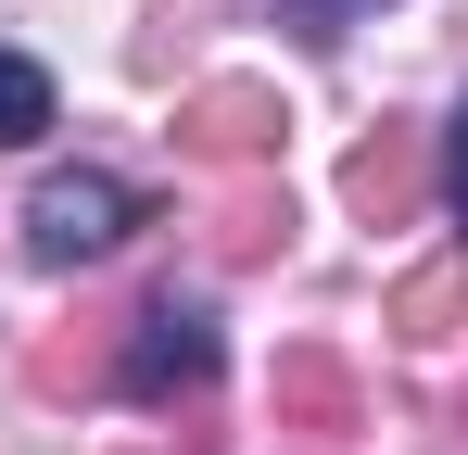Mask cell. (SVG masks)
<instances>
[{"label": "cell", "mask_w": 468, "mask_h": 455, "mask_svg": "<svg viewBox=\"0 0 468 455\" xmlns=\"http://www.w3.org/2000/svg\"><path fill=\"white\" fill-rule=\"evenodd\" d=\"M216 354H229V342H216V316H203L190 291H153L140 316H127L114 392H127V405H190V392L216 379Z\"/></svg>", "instance_id": "cell-1"}, {"label": "cell", "mask_w": 468, "mask_h": 455, "mask_svg": "<svg viewBox=\"0 0 468 455\" xmlns=\"http://www.w3.org/2000/svg\"><path fill=\"white\" fill-rule=\"evenodd\" d=\"M279 89L266 76H216V89H190L177 101V140L203 152V164H229V177H253V164H279Z\"/></svg>", "instance_id": "cell-3"}, {"label": "cell", "mask_w": 468, "mask_h": 455, "mask_svg": "<svg viewBox=\"0 0 468 455\" xmlns=\"http://www.w3.org/2000/svg\"><path fill=\"white\" fill-rule=\"evenodd\" d=\"M456 303H468V253H443V266H418V279L392 291V329H405V342H443Z\"/></svg>", "instance_id": "cell-6"}, {"label": "cell", "mask_w": 468, "mask_h": 455, "mask_svg": "<svg viewBox=\"0 0 468 455\" xmlns=\"http://www.w3.org/2000/svg\"><path fill=\"white\" fill-rule=\"evenodd\" d=\"M443 216H456V253H468V101H456V127H443Z\"/></svg>", "instance_id": "cell-9"}, {"label": "cell", "mask_w": 468, "mask_h": 455, "mask_svg": "<svg viewBox=\"0 0 468 455\" xmlns=\"http://www.w3.org/2000/svg\"><path fill=\"white\" fill-rule=\"evenodd\" d=\"M405 190H418V152H405V140H367L355 164H342V203H355V216H380V228H392Z\"/></svg>", "instance_id": "cell-7"}, {"label": "cell", "mask_w": 468, "mask_h": 455, "mask_svg": "<svg viewBox=\"0 0 468 455\" xmlns=\"http://www.w3.org/2000/svg\"><path fill=\"white\" fill-rule=\"evenodd\" d=\"M127 228H140V190H127L114 164H64V177L26 190V253H38V266H89V253H114Z\"/></svg>", "instance_id": "cell-2"}, {"label": "cell", "mask_w": 468, "mask_h": 455, "mask_svg": "<svg viewBox=\"0 0 468 455\" xmlns=\"http://www.w3.org/2000/svg\"><path fill=\"white\" fill-rule=\"evenodd\" d=\"M216 240H229V253H279V240H292V190H279L266 164L229 177V190H216Z\"/></svg>", "instance_id": "cell-5"}, {"label": "cell", "mask_w": 468, "mask_h": 455, "mask_svg": "<svg viewBox=\"0 0 468 455\" xmlns=\"http://www.w3.org/2000/svg\"><path fill=\"white\" fill-rule=\"evenodd\" d=\"M342 13H355V0H292V26H304V38H342Z\"/></svg>", "instance_id": "cell-10"}, {"label": "cell", "mask_w": 468, "mask_h": 455, "mask_svg": "<svg viewBox=\"0 0 468 455\" xmlns=\"http://www.w3.org/2000/svg\"><path fill=\"white\" fill-rule=\"evenodd\" d=\"M26 140H51V76L26 51H0V152H26Z\"/></svg>", "instance_id": "cell-8"}, {"label": "cell", "mask_w": 468, "mask_h": 455, "mask_svg": "<svg viewBox=\"0 0 468 455\" xmlns=\"http://www.w3.org/2000/svg\"><path fill=\"white\" fill-rule=\"evenodd\" d=\"M279 418L292 430H355V379H342V354H279Z\"/></svg>", "instance_id": "cell-4"}]
</instances>
